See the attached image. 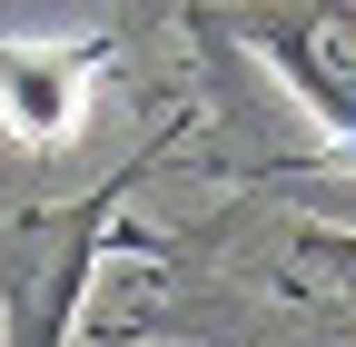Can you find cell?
Masks as SVG:
<instances>
[{"mask_svg":"<svg viewBox=\"0 0 356 347\" xmlns=\"http://www.w3.org/2000/svg\"><path fill=\"white\" fill-rule=\"evenodd\" d=\"M248 50L307 100V119L327 129L307 159L356 169V0H238L218 10Z\"/></svg>","mask_w":356,"mask_h":347,"instance_id":"2","label":"cell"},{"mask_svg":"<svg viewBox=\"0 0 356 347\" xmlns=\"http://www.w3.org/2000/svg\"><path fill=\"white\" fill-rule=\"evenodd\" d=\"M99 347H149V337L139 327H99Z\"/></svg>","mask_w":356,"mask_h":347,"instance_id":"5","label":"cell"},{"mask_svg":"<svg viewBox=\"0 0 356 347\" xmlns=\"http://www.w3.org/2000/svg\"><path fill=\"white\" fill-rule=\"evenodd\" d=\"M159 159V149H149ZM139 159V169H149ZM139 169H119L109 189H89L70 208H20V219H0V337L10 347H60L70 318H79V288L99 268V248H119L129 229V179Z\"/></svg>","mask_w":356,"mask_h":347,"instance_id":"1","label":"cell"},{"mask_svg":"<svg viewBox=\"0 0 356 347\" xmlns=\"http://www.w3.org/2000/svg\"><path fill=\"white\" fill-rule=\"evenodd\" d=\"M89 90H99V50L89 40H0V129L20 149L79 139Z\"/></svg>","mask_w":356,"mask_h":347,"instance_id":"3","label":"cell"},{"mask_svg":"<svg viewBox=\"0 0 356 347\" xmlns=\"http://www.w3.org/2000/svg\"><path fill=\"white\" fill-rule=\"evenodd\" d=\"M277 288H297V298H346V308H356V238H346V229H287Z\"/></svg>","mask_w":356,"mask_h":347,"instance_id":"4","label":"cell"}]
</instances>
